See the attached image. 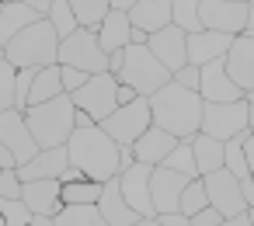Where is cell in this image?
<instances>
[{"instance_id": "obj_1", "label": "cell", "mask_w": 254, "mask_h": 226, "mask_svg": "<svg viewBox=\"0 0 254 226\" xmlns=\"http://www.w3.org/2000/svg\"><path fill=\"white\" fill-rule=\"evenodd\" d=\"M202 94L198 91H188L181 84H164L157 94H150V112H153V125L174 132L178 139H191L198 129H202Z\"/></svg>"}, {"instance_id": "obj_2", "label": "cell", "mask_w": 254, "mask_h": 226, "mask_svg": "<svg viewBox=\"0 0 254 226\" xmlns=\"http://www.w3.org/2000/svg\"><path fill=\"white\" fill-rule=\"evenodd\" d=\"M66 153H70V164L84 170V177L101 181V184L122 170L119 167V143L98 122L84 125V129H73V136L66 139Z\"/></svg>"}, {"instance_id": "obj_3", "label": "cell", "mask_w": 254, "mask_h": 226, "mask_svg": "<svg viewBox=\"0 0 254 226\" xmlns=\"http://www.w3.org/2000/svg\"><path fill=\"white\" fill-rule=\"evenodd\" d=\"M4 59L11 63V66H35V70H42V66H56L60 63V35H56V28H53V21L49 18H39L35 25H28V28H21L7 46H4Z\"/></svg>"}, {"instance_id": "obj_4", "label": "cell", "mask_w": 254, "mask_h": 226, "mask_svg": "<svg viewBox=\"0 0 254 226\" xmlns=\"http://www.w3.org/2000/svg\"><path fill=\"white\" fill-rule=\"evenodd\" d=\"M25 118H28V129H32V136L42 150L46 146H66V139L77 129V105H73L70 94H60L53 101L28 105Z\"/></svg>"}, {"instance_id": "obj_5", "label": "cell", "mask_w": 254, "mask_h": 226, "mask_svg": "<svg viewBox=\"0 0 254 226\" xmlns=\"http://www.w3.org/2000/svg\"><path fill=\"white\" fill-rule=\"evenodd\" d=\"M119 80L132 84L143 98H150L164 84H171V70L150 53V46H126V66H122Z\"/></svg>"}, {"instance_id": "obj_6", "label": "cell", "mask_w": 254, "mask_h": 226, "mask_svg": "<svg viewBox=\"0 0 254 226\" xmlns=\"http://www.w3.org/2000/svg\"><path fill=\"white\" fill-rule=\"evenodd\" d=\"M198 132H205L212 139H223V143L251 132V105H247V98H240V101H205Z\"/></svg>"}, {"instance_id": "obj_7", "label": "cell", "mask_w": 254, "mask_h": 226, "mask_svg": "<svg viewBox=\"0 0 254 226\" xmlns=\"http://www.w3.org/2000/svg\"><path fill=\"white\" fill-rule=\"evenodd\" d=\"M60 63L77 66L84 73H105L108 70V53L101 49L98 28H77L73 35L60 39Z\"/></svg>"}, {"instance_id": "obj_8", "label": "cell", "mask_w": 254, "mask_h": 226, "mask_svg": "<svg viewBox=\"0 0 254 226\" xmlns=\"http://www.w3.org/2000/svg\"><path fill=\"white\" fill-rule=\"evenodd\" d=\"M73 98V105L80 108V112H87L98 125L119 108V77L115 73H91L87 77V84L80 87V91H73L70 94Z\"/></svg>"}, {"instance_id": "obj_9", "label": "cell", "mask_w": 254, "mask_h": 226, "mask_svg": "<svg viewBox=\"0 0 254 226\" xmlns=\"http://www.w3.org/2000/svg\"><path fill=\"white\" fill-rule=\"evenodd\" d=\"M153 125V112H150V98H136V101H129V105H119L105 122H101V129L119 143V146H132L146 129Z\"/></svg>"}, {"instance_id": "obj_10", "label": "cell", "mask_w": 254, "mask_h": 226, "mask_svg": "<svg viewBox=\"0 0 254 226\" xmlns=\"http://www.w3.org/2000/svg\"><path fill=\"white\" fill-rule=\"evenodd\" d=\"M0 143H4V146L14 153L18 167H21V164H28V160L42 150V146L35 143L32 129H28V118H25V112H21V108H7V112H0Z\"/></svg>"}, {"instance_id": "obj_11", "label": "cell", "mask_w": 254, "mask_h": 226, "mask_svg": "<svg viewBox=\"0 0 254 226\" xmlns=\"http://www.w3.org/2000/svg\"><path fill=\"white\" fill-rule=\"evenodd\" d=\"M198 18H202V28L240 35L247 28V0H202Z\"/></svg>"}, {"instance_id": "obj_12", "label": "cell", "mask_w": 254, "mask_h": 226, "mask_svg": "<svg viewBox=\"0 0 254 226\" xmlns=\"http://www.w3.org/2000/svg\"><path fill=\"white\" fill-rule=\"evenodd\" d=\"M202 181H205V191H209V205H216L226 219H230V216L247 212V198H244L240 177H233L226 167H219V170L205 174Z\"/></svg>"}, {"instance_id": "obj_13", "label": "cell", "mask_w": 254, "mask_h": 226, "mask_svg": "<svg viewBox=\"0 0 254 226\" xmlns=\"http://www.w3.org/2000/svg\"><path fill=\"white\" fill-rule=\"evenodd\" d=\"M146 46H150V53L171 70V77H174L181 66H188V32H185V28L167 25V28L153 32Z\"/></svg>"}, {"instance_id": "obj_14", "label": "cell", "mask_w": 254, "mask_h": 226, "mask_svg": "<svg viewBox=\"0 0 254 226\" xmlns=\"http://www.w3.org/2000/svg\"><path fill=\"white\" fill-rule=\"evenodd\" d=\"M150 174H153V167H150V164H139V160L119 174V184H122L126 202H129L143 219L157 216V209H153V191H150Z\"/></svg>"}, {"instance_id": "obj_15", "label": "cell", "mask_w": 254, "mask_h": 226, "mask_svg": "<svg viewBox=\"0 0 254 226\" xmlns=\"http://www.w3.org/2000/svg\"><path fill=\"white\" fill-rule=\"evenodd\" d=\"M188 174L171 170V167H153L150 174V191H153V209L157 216L164 212H181V191L188 188Z\"/></svg>"}, {"instance_id": "obj_16", "label": "cell", "mask_w": 254, "mask_h": 226, "mask_svg": "<svg viewBox=\"0 0 254 226\" xmlns=\"http://www.w3.org/2000/svg\"><path fill=\"white\" fill-rule=\"evenodd\" d=\"M198 94H202V101H240L244 98V91L226 73V56L198 66Z\"/></svg>"}, {"instance_id": "obj_17", "label": "cell", "mask_w": 254, "mask_h": 226, "mask_svg": "<svg viewBox=\"0 0 254 226\" xmlns=\"http://www.w3.org/2000/svg\"><path fill=\"white\" fill-rule=\"evenodd\" d=\"M237 35H226V32H212V28H198L188 35V63L191 66H205L212 59H223L230 53Z\"/></svg>"}, {"instance_id": "obj_18", "label": "cell", "mask_w": 254, "mask_h": 226, "mask_svg": "<svg viewBox=\"0 0 254 226\" xmlns=\"http://www.w3.org/2000/svg\"><path fill=\"white\" fill-rule=\"evenodd\" d=\"M226 73L233 77V84L247 94V91H254V39L251 35H237L233 39V46H230V53H226Z\"/></svg>"}, {"instance_id": "obj_19", "label": "cell", "mask_w": 254, "mask_h": 226, "mask_svg": "<svg viewBox=\"0 0 254 226\" xmlns=\"http://www.w3.org/2000/svg\"><path fill=\"white\" fill-rule=\"evenodd\" d=\"M178 143H181V139H178L174 132H167V129H160V125H150V129L132 143V153H136V160H139V164L160 167V164L171 157V150H174Z\"/></svg>"}, {"instance_id": "obj_20", "label": "cell", "mask_w": 254, "mask_h": 226, "mask_svg": "<svg viewBox=\"0 0 254 226\" xmlns=\"http://www.w3.org/2000/svg\"><path fill=\"white\" fill-rule=\"evenodd\" d=\"M70 167V153L66 146H46L39 150L28 164L18 167V177L21 181H42V177H63V170Z\"/></svg>"}, {"instance_id": "obj_21", "label": "cell", "mask_w": 254, "mask_h": 226, "mask_svg": "<svg viewBox=\"0 0 254 226\" xmlns=\"http://www.w3.org/2000/svg\"><path fill=\"white\" fill-rule=\"evenodd\" d=\"M98 209H101V216L112 223V226H132L136 219H143L129 202H126V195H122V184H119V174L115 177H108L105 184H101V195H98Z\"/></svg>"}, {"instance_id": "obj_22", "label": "cell", "mask_w": 254, "mask_h": 226, "mask_svg": "<svg viewBox=\"0 0 254 226\" xmlns=\"http://www.w3.org/2000/svg\"><path fill=\"white\" fill-rule=\"evenodd\" d=\"M60 191H63L60 177H42V181H25L21 198L28 202V209H32L35 216H56V212L63 209Z\"/></svg>"}, {"instance_id": "obj_23", "label": "cell", "mask_w": 254, "mask_h": 226, "mask_svg": "<svg viewBox=\"0 0 254 226\" xmlns=\"http://www.w3.org/2000/svg\"><path fill=\"white\" fill-rule=\"evenodd\" d=\"M98 39H101V49H105V53L126 49V46L132 42V21H129V11L112 7V11L105 14V21L98 25Z\"/></svg>"}, {"instance_id": "obj_24", "label": "cell", "mask_w": 254, "mask_h": 226, "mask_svg": "<svg viewBox=\"0 0 254 226\" xmlns=\"http://www.w3.org/2000/svg\"><path fill=\"white\" fill-rule=\"evenodd\" d=\"M42 14L35 11V7H28L25 0H4L0 4V42H11L21 28H28V25H35Z\"/></svg>"}, {"instance_id": "obj_25", "label": "cell", "mask_w": 254, "mask_h": 226, "mask_svg": "<svg viewBox=\"0 0 254 226\" xmlns=\"http://www.w3.org/2000/svg\"><path fill=\"white\" fill-rule=\"evenodd\" d=\"M129 21L136 28H143L146 35L167 28L171 25V0H136L129 7Z\"/></svg>"}, {"instance_id": "obj_26", "label": "cell", "mask_w": 254, "mask_h": 226, "mask_svg": "<svg viewBox=\"0 0 254 226\" xmlns=\"http://www.w3.org/2000/svg\"><path fill=\"white\" fill-rule=\"evenodd\" d=\"M191 150H195V167H198L202 177L212 174V170H219L226 164V143L223 139H212L205 132H195L191 136Z\"/></svg>"}, {"instance_id": "obj_27", "label": "cell", "mask_w": 254, "mask_h": 226, "mask_svg": "<svg viewBox=\"0 0 254 226\" xmlns=\"http://www.w3.org/2000/svg\"><path fill=\"white\" fill-rule=\"evenodd\" d=\"M60 94H66V91H63V66L56 63V66H42V70H35L32 94H28V105L53 101V98H60Z\"/></svg>"}, {"instance_id": "obj_28", "label": "cell", "mask_w": 254, "mask_h": 226, "mask_svg": "<svg viewBox=\"0 0 254 226\" xmlns=\"http://www.w3.org/2000/svg\"><path fill=\"white\" fill-rule=\"evenodd\" d=\"M56 226H112L98 205H63L56 212Z\"/></svg>"}, {"instance_id": "obj_29", "label": "cell", "mask_w": 254, "mask_h": 226, "mask_svg": "<svg viewBox=\"0 0 254 226\" xmlns=\"http://www.w3.org/2000/svg\"><path fill=\"white\" fill-rule=\"evenodd\" d=\"M60 184H63V181H60ZM98 195H101V181H91V177L70 181V184H63V191H60L63 205H98Z\"/></svg>"}, {"instance_id": "obj_30", "label": "cell", "mask_w": 254, "mask_h": 226, "mask_svg": "<svg viewBox=\"0 0 254 226\" xmlns=\"http://www.w3.org/2000/svg\"><path fill=\"white\" fill-rule=\"evenodd\" d=\"M70 7H73L80 28H98L105 21V14L112 11V0H70Z\"/></svg>"}, {"instance_id": "obj_31", "label": "cell", "mask_w": 254, "mask_h": 226, "mask_svg": "<svg viewBox=\"0 0 254 226\" xmlns=\"http://www.w3.org/2000/svg\"><path fill=\"white\" fill-rule=\"evenodd\" d=\"M198 4L202 0H171V25L185 28L188 35L202 28V18H198Z\"/></svg>"}, {"instance_id": "obj_32", "label": "cell", "mask_w": 254, "mask_h": 226, "mask_svg": "<svg viewBox=\"0 0 254 226\" xmlns=\"http://www.w3.org/2000/svg\"><path fill=\"white\" fill-rule=\"evenodd\" d=\"M160 167L181 170V174H188V177H202V174H198V167H195V150H191V139H181V143L171 150V157H167Z\"/></svg>"}, {"instance_id": "obj_33", "label": "cell", "mask_w": 254, "mask_h": 226, "mask_svg": "<svg viewBox=\"0 0 254 226\" xmlns=\"http://www.w3.org/2000/svg\"><path fill=\"white\" fill-rule=\"evenodd\" d=\"M46 18L53 21V28H56L60 39H66V35H73V32L80 28V25H77V14H73V7H70V0H53V7H49Z\"/></svg>"}, {"instance_id": "obj_34", "label": "cell", "mask_w": 254, "mask_h": 226, "mask_svg": "<svg viewBox=\"0 0 254 226\" xmlns=\"http://www.w3.org/2000/svg\"><path fill=\"white\" fill-rule=\"evenodd\" d=\"M233 177H240V181H247L251 177V167H247V153H244V136H237V139H226V164H223Z\"/></svg>"}, {"instance_id": "obj_35", "label": "cell", "mask_w": 254, "mask_h": 226, "mask_svg": "<svg viewBox=\"0 0 254 226\" xmlns=\"http://www.w3.org/2000/svg\"><path fill=\"white\" fill-rule=\"evenodd\" d=\"M209 205V191H205V181L202 177H191L188 181V188L181 191V212L185 216H195L198 209H205Z\"/></svg>"}, {"instance_id": "obj_36", "label": "cell", "mask_w": 254, "mask_h": 226, "mask_svg": "<svg viewBox=\"0 0 254 226\" xmlns=\"http://www.w3.org/2000/svg\"><path fill=\"white\" fill-rule=\"evenodd\" d=\"M0 216L7 219V226H32V209L25 198H0Z\"/></svg>"}, {"instance_id": "obj_37", "label": "cell", "mask_w": 254, "mask_h": 226, "mask_svg": "<svg viewBox=\"0 0 254 226\" xmlns=\"http://www.w3.org/2000/svg\"><path fill=\"white\" fill-rule=\"evenodd\" d=\"M14 77H18V66L0 59V112L14 108Z\"/></svg>"}, {"instance_id": "obj_38", "label": "cell", "mask_w": 254, "mask_h": 226, "mask_svg": "<svg viewBox=\"0 0 254 226\" xmlns=\"http://www.w3.org/2000/svg\"><path fill=\"white\" fill-rule=\"evenodd\" d=\"M32 80H35V66H21L14 77V108H28V94H32Z\"/></svg>"}, {"instance_id": "obj_39", "label": "cell", "mask_w": 254, "mask_h": 226, "mask_svg": "<svg viewBox=\"0 0 254 226\" xmlns=\"http://www.w3.org/2000/svg\"><path fill=\"white\" fill-rule=\"evenodd\" d=\"M25 181L18 177V167H4L0 170V198H21Z\"/></svg>"}, {"instance_id": "obj_40", "label": "cell", "mask_w": 254, "mask_h": 226, "mask_svg": "<svg viewBox=\"0 0 254 226\" xmlns=\"http://www.w3.org/2000/svg\"><path fill=\"white\" fill-rule=\"evenodd\" d=\"M60 66H63V63H60ZM87 77H91V73H84V70H77V66H63V91H66V94L80 91V87L87 84Z\"/></svg>"}, {"instance_id": "obj_41", "label": "cell", "mask_w": 254, "mask_h": 226, "mask_svg": "<svg viewBox=\"0 0 254 226\" xmlns=\"http://www.w3.org/2000/svg\"><path fill=\"white\" fill-rule=\"evenodd\" d=\"M188 219H191L195 226H216V223H219V219H226V216H223L216 205H205V209H198V212H195V216H188Z\"/></svg>"}, {"instance_id": "obj_42", "label": "cell", "mask_w": 254, "mask_h": 226, "mask_svg": "<svg viewBox=\"0 0 254 226\" xmlns=\"http://www.w3.org/2000/svg\"><path fill=\"white\" fill-rule=\"evenodd\" d=\"M174 84H181V87H188V91H198V66H181L178 73H174Z\"/></svg>"}, {"instance_id": "obj_43", "label": "cell", "mask_w": 254, "mask_h": 226, "mask_svg": "<svg viewBox=\"0 0 254 226\" xmlns=\"http://www.w3.org/2000/svg\"><path fill=\"white\" fill-rule=\"evenodd\" d=\"M160 219V226H195L185 212H164V216H157Z\"/></svg>"}, {"instance_id": "obj_44", "label": "cell", "mask_w": 254, "mask_h": 226, "mask_svg": "<svg viewBox=\"0 0 254 226\" xmlns=\"http://www.w3.org/2000/svg\"><path fill=\"white\" fill-rule=\"evenodd\" d=\"M122 66H126V49H115V53H108V73H122Z\"/></svg>"}, {"instance_id": "obj_45", "label": "cell", "mask_w": 254, "mask_h": 226, "mask_svg": "<svg viewBox=\"0 0 254 226\" xmlns=\"http://www.w3.org/2000/svg\"><path fill=\"white\" fill-rule=\"evenodd\" d=\"M139 98V91L132 87V84H122L119 80V105H129V101H136Z\"/></svg>"}, {"instance_id": "obj_46", "label": "cell", "mask_w": 254, "mask_h": 226, "mask_svg": "<svg viewBox=\"0 0 254 226\" xmlns=\"http://www.w3.org/2000/svg\"><path fill=\"white\" fill-rule=\"evenodd\" d=\"M244 153H247V167H251V181H254V132H244Z\"/></svg>"}, {"instance_id": "obj_47", "label": "cell", "mask_w": 254, "mask_h": 226, "mask_svg": "<svg viewBox=\"0 0 254 226\" xmlns=\"http://www.w3.org/2000/svg\"><path fill=\"white\" fill-rule=\"evenodd\" d=\"M216 226H251V212H240V216H230V219H219Z\"/></svg>"}, {"instance_id": "obj_48", "label": "cell", "mask_w": 254, "mask_h": 226, "mask_svg": "<svg viewBox=\"0 0 254 226\" xmlns=\"http://www.w3.org/2000/svg\"><path fill=\"white\" fill-rule=\"evenodd\" d=\"M4 167H18V160H14V153L4 143H0V170H4Z\"/></svg>"}, {"instance_id": "obj_49", "label": "cell", "mask_w": 254, "mask_h": 226, "mask_svg": "<svg viewBox=\"0 0 254 226\" xmlns=\"http://www.w3.org/2000/svg\"><path fill=\"white\" fill-rule=\"evenodd\" d=\"M240 188H244V198H247V212H254V181L247 177V181H240Z\"/></svg>"}, {"instance_id": "obj_50", "label": "cell", "mask_w": 254, "mask_h": 226, "mask_svg": "<svg viewBox=\"0 0 254 226\" xmlns=\"http://www.w3.org/2000/svg\"><path fill=\"white\" fill-rule=\"evenodd\" d=\"M25 4H28V7H35V11L46 18V14H49V7H53V0H25Z\"/></svg>"}, {"instance_id": "obj_51", "label": "cell", "mask_w": 254, "mask_h": 226, "mask_svg": "<svg viewBox=\"0 0 254 226\" xmlns=\"http://www.w3.org/2000/svg\"><path fill=\"white\" fill-rule=\"evenodd\" d=\"M32 226H56V216H32Z\"/></svg>"}, {"instance_id": "obj_52", "label": "cell", "mask_w": 254, "mask_h": 226, "mask_svg": "<svg viewBox=\"0 0 254 226\" xmlns=\"http://www.w3.org/2000/svg\"><path fill=\"white\" fill-rule=\"evenodd\" d=\"M244 32H254V0H247V28Z\"/></svg>"}, {"instance_id": "obj_53", "label": "cell", "mask_w": 254, "mask_h": 226, "mask_svg": "<svg viewBox=\"0 0 254 226\" xmlns=\"http://www.w3.org/2000/svg\"><path fill=\"white\" fill-rule=\"evenodd\" d=\"M136 4V0H112V7H119V11H129Z\"/></svg>"}, {"instance_id": "obj_54", "label": "cell", "mask_w": 254, "mask_h": 226, "mask_svg": "<svg viewBox=\"0 0 254 226\" xmlns=\"http://www.w3.org/2000/svg\"><path fill=\"white\" fill-rule=\"evenodd\" d=\"M132 226H160V219H157V216H150V219H136Z\"/></svg>"}, {"instance_id": "obj_55", "label": "cell", "mask_w": 254, "mask_h": 226, "mask_svg": "<svg viewBox=\"0 0 254 226\" xmlns=\"http://www.w3.org/2000/svg\"><path fill=\"white\" fill-rule=\"evenodd\" d=\"M244 98H247V105H251V108H254V91H247V94H244Z\"/></svg>"}, {"instance_id": "obj_56", "label": "cell", "mask_w": 254, "mask_h": 226, "mask_svg": "<svg viewBox=\"0 0 254 226\" xmlns=\"http://www.w3.org/2000/svg\"><path fill=\"white\" fill-rule=\"evenodd\" d=\"M251 132H254V108H251Z\"/></svg>"}, {"instance_id": "obj_57", "label": "cell", "mask_w": 254, "mask_h": 226, "mask_svg": "<svg viewBox=\"0 0 254 226\" xmlns=\"http://www.w3.org/2000/svg\"><path fill=\"white\" fill-rule=\"evenodd\" d=\"M0 59H4V42H0Z\"/></svg>"}, {"instance_id": "obj_58", "label": "cell", "mask_w": 254, "mask_h": 226, "mask_svg": "<svg viewBox=\"0 0 254 226\" xmlns=\"http://www.w3.org/2000/svg\"><path fill=\"white\" fill-rule=\"evenodd\" d=\"M0 226H7V219H4V216H0Z\"/></svg>"}, {"instance_id": "obj_59", "label": "cell", "mask_w": 254, "mask_h": 226, "mask_svg": "<svg viewBox=\"0 0 254 226\" xmlns=\"http://www.w3.org/2000/svg\"><path fill=\"white\" fill-rule=\"evenodd\" d=\"M251 226H254V212H251Z\"/></svg>"}, {"instance_id": "obj_60", "label": "cell", "mask_w": 254, "mask_h": 226, "mask_svg": "<svg viewBox=\"0 0 254 226\" xmlns=\"http://www.w3.org/2000/svg\"><path fill=\"white\" fill-rule=\"evenodd\" d=\"M0 4H4V0H0Z\"/></svg>"}]
</instances>
